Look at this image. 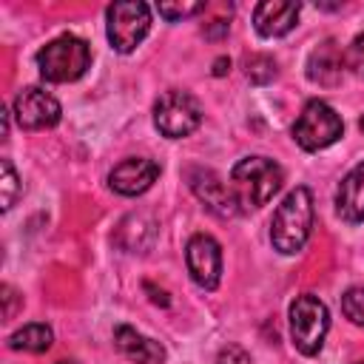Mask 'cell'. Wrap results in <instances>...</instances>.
<instances>
[{
	"label": "cell",
	"instance_id": "7a4b0ae2",
	"mask_svg": "<svg viewBox=\"0 0 364 364\" xmlns=\"http://www.w3.org/2000/svg\"><path fill=\"white\" fill-rule=\"evenodd\" d=\"M284 182L282 168L267 156H245L230 171V191L239 210H256L267 205Z\"/></svg>",
	"mask_w": 364,
	"mask_h": 364
},
{
	"label": "cell",
	"instance_id": "6da1fadb",
	"mask_svg": "<svg viewBox=\"0 0 364 364\" xmlns=\"http://www.w3.org/2000/svg\"><path fill=\"white\" fill-rule=\"evenodd\" d=\"M310 230H313V196H310V191L304 185H299L273 210L270 242H273V247L279 253L296 256L307 245Z\"/></svg>",
	"mask_w": 364,
	"mask_h": 364
},
{
	"label": "cell",
	"instance_id": "ba28073f",
	"mask_svg": "<svg viewBox=\"0 0 364 364\" xmlns=\"http://www.w3.org/2000/svg\"><path fill=\"white\" fill-rule=\"evenodd\" d=\"M185 264L196 287L216 290L222 279V247L210 233H193L185 247Z\"/></svg>",
	"mask_w": 364,
	"mask_h": 364
},
{
	"label": "cell",
	"instance_id": "ac0fdd59",
	"mask_svg": "<svg viewBox=\"0 0 364 364\" xmlns=\"http://www.w3.org/2000/svg\"><path fill=\"white\" fill-rule=\"evenodd\" d=\"M0 171H3V179H0V185H3V210H9L17 202L23 185H20V176L11 165V159H0Z\"/></svg>",
	"mask_w": 364,
	"mask_h": 364
},
{
	"label": "cell",
	"instance_id": "3957f363",
	"mask_svg": "<svg viewBox=\"0 0 364 364\" xmlns=\"http://www.w3.org/2000/svg\"><path fill=\"white\" fill-rule=\"evenodd\" d=\"M34 60L46 82H74L91 65V48L77 34H60L46 43Z\"/></svg>",
	"mask_w": 364,
	"mask_h": 364
},
{
	"label": "cell",
	"instance_id": "d6986e66",
	"mask_svg": "<svg viewBox=\"0 0 364 364\" xmlns=\"http://www.w3.org/2000/svg\"><path fill=\"white\" fill-rule=\"evenodd\" d=\"M208 3H156V11L159 17L176 23V20H185V17H193V14H205Z\"/></svg>",
	"mask_w": 364,
	"mask_h": 364
},
{
	"label": "cell",
	"instance_id": "4fadbf2b",
	"mask_svg": "<svg viewBox=\"0 0 364 364\" xmlns=\"http://www.w3.org/2000/svg\"><path fill=\"white\" fill-rule=\"evenodd\" d=\"M344 51L341 46H336V40L318 43L307 57V80L324 88H336L344 77Z\"/></svg>",
	"mask_w": 364,
	"mask_h": 364
},
{
	"label": "cell",
	"instance_id": "603a6c76",
	"mask_svg": "<svg viewBox=\"0 0 364 364\" xmlns=\"http://www.w3.org/2000/svg\"><path fill=\"white\" fill-rule=\"evenodd\" d=\"M216 364H250V355H247V350H242L239 344H228V347L219 350Z\"/></svg>",
	"mask_w": 364,
	"mask_h": 364
},
{
	"label": "cell",
	"instance_id": "d4e9b609",
	"mask_svg": "<svg viewBox=\"0 0 364 364\" xmlns=\"http://www.w3.org/2000/svg\"><path fill=\"white\" fill-rule=\"evenodd\" d=\"M145 290L151 293V301H156V304H162V307H168V293H165V290H156V287H154L151 282L145 284Z\"/></svg>",
	"mask_w": 364,
	"mask_h": 364
},
{
	"label": "cell",
	"instance_id": "5bb4252c",
	"mask_svg": "<svg viewBox=\"0 0 364 364\" xmlns=\"http://www.w3.org/2000/svg\"><path fill=\"white\" fill-rule=\"evenodd\" d=\"M114 344L117 350L128 358V361H136V364H162L165 361V347L142 333H136L134 327L128 324H119L114 327Z\"/></svg>",
	"mask_w": 364,
	"mask_h": 364
},
{
	"label": "cell",
	"instance_id": "44dd1931",
	"mask_svg": "<svg viewBox=\"0 0 364 364\" xmlns=\"http://www.w3.org/2000/svg\"><path fill=\"white\" fill-rule=\"evenodd\" d=\"M344 65L353 68L358 77H364V34H358V37L347 46V51H344Z\"/></svg>",
	"mask_w": 364,
	"mask_h": 364
},
{
	"label": "cell",
	"instance_id": "2e32d148",
	"mask_svg": "<svg viewBox=\"0 0 364 364\" xmlns=\"http://www.w3.org/2000/svg\"><path fill=\"white\" fill-rule=\"evenodd\" d=\"M51 341H54V333L43 321H31V324H26L9 336V347L23 350V353H46L51 347Z\"/></svg>",
	"mask_w": 364,
	"mask_h": 364
},
{
	"label": "cell",
	"instance_id": "ffe728a7",
	"mask_svg": "<svg viewBox=\"0 0 364 364\" xmlns=\"http://www.w3.org/2000/svg\"><path fill=\"white\" fill-rule=\"evenodd\" d=\"M341 313H344L353 324L364 327V287H350V290L341 296Z\"/></svg>",
	"mask_w": 364,
	"mask_h": 364
},
{
	"label": "cell",
	"instance_id": "484cf974",
	"mask_svg": "<svg viewBox=\"0 0 364 364\" xmlns=\"http://www.w3.org/2000/svg\"><path fill=\"white\" fill-rule=\"evenodd\" d=\"M228 71H230V60H228V57H219V60L213 63V74H216V77H225Z\"/></svg>",
	"mask_w": 364,
	"mask_h": 364
},
{
	"label": "cell",
	"instance_id": "cb8c5ba5",
	"mask_svg": "<svg viewBox=\"0 0 364 364\" xmlns=\"http://www.w3.org/2000/svg\"><path fill=\"white\" fill-rule=\"evenodd\" d=\"M17 290L11 287V284H3V301H6V310H3V316H6V321L9 318H14V310H17Z\"/></svg>",
	"mask_w": 364,
	"mask_h": 364
},
{
	"label": "cell",
	"instance_id": "30bf717a",
	"mask_svg": "<svg viewBox=\"0 0 364 364\" xmlns=\"http://www.w3.org/2000/svg\"><path fill=\"white\" fill-rule=\"evenodd\" d=\"M188 185L196 193L199 202H205L213 213L219 216H236L239 205L233 199V191L228 182H222V176L210 168H191L188 171Z\"/></svg>",
	"mask_w": 364,
	"mask_h": 364
},
{
	"label": "cell",
	"instance_id": "8992f818",
	"mask_svg": "<svg viewBox=\"0 0 364 364\" xmlns=\"http://www.w3.org/2000/svg\"><path fill=\"white\" fill-rule=\"evenodd\" d=\"M341 134H344V122H341L338 111L333 105H327L324 100H310L301 108L299 119L293 122V139L304 151H321V148L333 145Z\"/></svg>",
	"mask_w": 364,
	"mask_h": 364
},
{
	"label": "cell",
	"instance_id": "7c38bea8",
	"mask_svg": "<svg viewBox=\"0 0 364 364\" xmlns=\"http://www.w3.org/2000/svg\"><path fill=\"white\" fill-rule=\"evenodd\" d=\"M299 11H301V6L290 3V0H262L253 9V28L267 40L284 37L296 28Z\"/></svg>",
	"mask_w": 364,
	"mask_h": 364
},
{
	"label": "cell",
	"instance_id": "9c48e42d",
	"mask_svg": "<svg viewBox=\"0 0 364 364\" xmlns=\"http://www.w3.org/2000/svg\"><path fill=\"white\" fill-rule=\"evenodd\" d=\"M14 119L20 128L26 131H46V128H54L63 117V108L57 102V97H51L46 88H37V85H28L23 88L17 97H14Z\"/></svg>",
	"mask_w": 364,
	"mask_h": 364
},
{
	"label": "cell",
	"instance_id": "277c9868",
	"mask_svg": "<svg viewBox=\"0 0 364 364\" xmlns=\"http://www.w3.org/2000/svg\"><path fill=\"white\" fill-rule=\"evenodd\" d=\"M327 330H330L327 304L313 293L296 296V301L290 304V338H293V347L301 355H316L324 347Z\"/></svg>",
	"mask_w": 364,
	"mask_h": 364
},
{
	"label": "cell",
	"instance_id": "e0dca14e",
	"mask_svg": "<svg viewBox=\"0 0 364 364\" xmlns=\"http://www.w3.org/2000/svg\"><path fill=\"white\" fill-rule=\"evenodd\" d=\"M245 74H247V80L253 82V85H267L270 80H276V63H273V57H267V54H253V57H247L245 60Z\"/></svg>",
	"mask_w": 364,
	"mask_h": 364
},
{
	"label": "cell",
	"instance_id": "5b68a950",
	"mask_svg": "<svg viewBox=\"0 0 364 364\" xmlns=\"http://www.w3.org/2000/svg\"><path fill=\"white\" fill-rule=\"evenodd\" d=\"M202 122V105L193 94L171 88L154 102V125L168 139L191 136Z\"/></svg>",
	"mask_w": 364,
	"mask_h": 364
},
{
	"label": "cell",
	"instance_id": "f1b7e54d",
	"mask_svg": "<svg viewBox=\"0 0 364 364\" xmlns=\"http://www.w3.org/2000/svg\"><path fill=\"white\" fill-rule=\"evenodd\" d=\"M358 125H361V131H364V117H361V122H358Z\"/></svg>",
	"mask_w": 364,
	"mask_h": 364
},
{
	"label": "cell",
	"instance_id": "9a60e30c",
	"mask_svg": "<svg viewBox=\"0 0 364 364\" xmlns=\"http://www.w3.org/2000/svg\"><path fill=\"white\" fill-rule=\"evenodd\" d=\"M336 213L347 225L364 222V162H358L336 191Z\"/></svg>",
	"mask_w": 364,
	"mask_h": 364
},
{
	"label": "cell",
	"instance_id": "52a82bcc",
	"mask_svg": "<svg viewBox=\"0 0 364 364\" xmlns=\"http://www.w3.org/2000/svg\"><path fill=\"white\" fill-rule=\"evenodd\" d=\"M108 43L119 54H131L151 31V6L148 3H114L105 11Z\"/></svg>",
	"mask_w": 364,
	"mask_h": 364
},
{
	"label": "cell",
	"instance_id": "8fae6325",
	"mask_svg": "<svg viewBox=\"0 0 364 364\" xmlns=\"http://www.w3.org/2000/svg\"><path fill=\"white\" fill-rule=\"evenodd\" d=\"M156 176H159V162L145 156H128L119 165H114V171L108 173V185L119 196H139L156 182Z\"/></svg>",
	"mask_w": 364,
	"mask_h": 364
},
{
	"label": "cell",
	"instance_id": "7402d4cb",
	"mask_svg": "<svg viewBox=\"0 0 364 364\" xmlns=\"http://www.w3.org/2000/svg\"><path fill=\"white\" fill-rule=\"evenodd\" d=\"M230 14H233V6H228V9H225L219 17H213L210 23H205V26H202L205 37H210V40L225 37V34H228V28H230Z\"/></svg>",
	"mask_w": 364,
	"mask_h": 364
},
{
	"label": "cell",
	"instance_id": "4316f807",
	"mask_svg": "<svg viewBox=\"0 0 364 364\" xmlns=\"http://www.w3.org/2000/svg\"><path fill=\"white\" fill-rule=\"evenodd\" d=\"M57 364H77V361H71V358H63V361H57Z\"/></svg>",
	"mask_w": 364,
	"mask_h": 364
},
{
	"label": "cell",
	"instance_id": "83f0119b",
	"mask_svg": "<svg viewBox=\"0 0 364 364\" xmlns=\"http://www.w3.org/2000/svg\"><path fill=\"white\" fill-rule=\"evenodd\" d=\"M350 364H364V358H358V361H350Z\"/></svg>",
	"mask_w": 364,
	"mask_h": 364
}]
</instances>
